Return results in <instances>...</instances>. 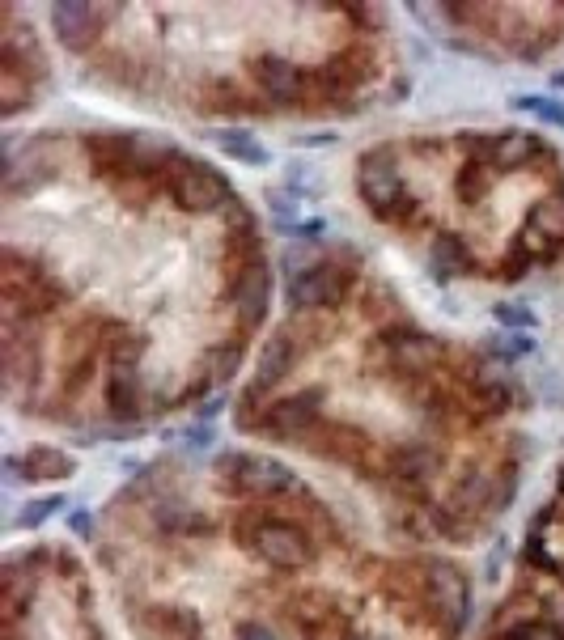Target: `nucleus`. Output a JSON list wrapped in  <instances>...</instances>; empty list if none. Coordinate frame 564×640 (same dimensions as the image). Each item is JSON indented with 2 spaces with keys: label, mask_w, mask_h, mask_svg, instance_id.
I'll return each instance as SVG.
<instances>
[{
  "label": "nucleus",
  "mask_w": 564,
  "mask_h": 640,
  "mask_svg": "<svg viewBox=\"0 0 564 640\" xmlns=\"http://www.w3.org/2000/svg\"><path fill=\"white\" fill-rule=\"evenodd\" d=\"M234 535L259 564L280 568V573H293V568L319 560V543H314L310 526L285 518V513H246Z\"/></svg>",
  "instance_id": "obj_1"
},
{
  "label": "nucleus",
  "mask_w": 564,
  "mask_h": 640,
  "mask_svg": "<svg viewBox=\"0 0 564 640\" xmlns=\"http://www.w3.org/2000/svg\"><path fill=\"white\" fill-rule=\"evenodd\" d=\"M357 191L365 208L374 212L378 221H395V225H408V221H420L416 212V200L403 187V174L395 170V153L391 149H369L361 157V170H357Z\"/></svg>",
  "instance_id": "obj_2"
},
{
  "label": "nucleus",
  "mask_w": 564,
  "mask_h": 640,
  "mask_svg": "<svg viewBox=\"0 0 564 640\" xmlns=\"http://www.w3.org/2000/svg\"><path fill=\"white\" fill-rule=\"evenodd\" d=\"M145 407V373H140V344L132 331L115 327L107 352V412L119 424H132Z\"/></svg>",
  "instance_id": "obj_3"
},
{
  "label": "nucleus",
  "mask_w": 564,
  "mask_h": 640,
  "mask_svg": "<svg viewBox=\"0 0 564 640\" xmlns=\"http://www.w3.org/2000/svg\"><path fill=\"white\" fill-rule=\"evenodd\" d=\"M217 467H221L225 488L238 492V496H255V501H285V496H306L302 479H297L289 467L272 462V458H259V454H225Z\"/></svg>",
  "instance_id": "obj_4"
},
{
  "label": "nucleus",
  "mask_w": 564,
  "mask_h": 640,
  "mask_svg": "<svg viewBox=\"0 0 564 640\" xmlns=\"http://www.w3.org/2000/svg\"><path fill=\"white\" fill-rule=\"evenodd\" d=\"M352 289H357V272H352L348 263L323 259V263H310L306 272H297L289 280L285 301H289L293 314H302V310L319 314V310H340Z\"/></svg>",
  "instance_id": "obj_5"
},
{
  "label": "nucleus",
  "mask_w": 564,
  "mask_h": 640,
  "mask_svg": "<svg viewBox=\"0 0 564 640\" xmlns=\"http://www.w3.org/2000/svg\"><path fill=\"white\" fill-rule=\"evenodd\" d=\"M323 386H310V390H297V395L285 399H272V407L259 416L255 433L272 437V441H310L314 433L323 429Z\"/></svg>",
  "instance_id": "obj_6"
},
{
  "label": "nucleus",
  "mask_w": 564,
  "mask_h": 640,
  "mask_svg": "<svg viewBox=\"0 0 564 640\" xmlns=\"http://www.w3.org/2000/svg\"><path fill=\"white\" fill-rule=\"evenodd\" d=\"M420 581V607L429 611L433 624H442V632H458L467 624V581L454 564L429 560L425 573H416Z\"/></svg>",
  "instance_id": "obj_7"
},
{
  "label": "nucleus",
  "mask_w": 564,
  "mask_h": 640,
  "mask_svg": "<svg viewBox=\"0 0 564 640\" xmlns=\"http://www.w3.org/2000/svg\"><path fill=\"white\" fill-rule=\"evenodd\" d=\"M378 348L391 369H399L403 378H429V373L446 361V344L437 335L420 331V327H391L378 335Z\"/></svg>",
  "instance_id": "obj_8"
},
{
  "label": "nucleus",
  "mask_w": 564,
  "mask_h": 640,
  "mask_svg": "<svg viewBox=\"0 0 564 640\" xmlns=\"http://www.w3.org/2000/svg\"><path fill=\"white\" fill-rule=\"evenodd\" d=\"M162 191L170 195V204L179 212H213L229 200V187L217 170H208L200 162H191V157H179V162L170 166Z\"/></svg>",
  "instance_id": "obj_9"
},
{
  "label": "nucleus",
  "mask_w": 564,
  "mask_h": 640,
  "mask_svg": "<svg viewBox=\"0 0 564 640\" xmlns=\"http://www.w3.org/2000/svg\"><path fill=\"white\" fill-rule=\"evenodd\" d=\"M446 467V454L437 441H412V446H399L386 462V479L399 496H425L433 488L437 471Z\"/></svg>",
  "instance_id": "obj_10"
},
{
  "label": "nucleus",
  "mask_w": 564,
  "mask_h": 640,
  "mask_svg": "<svg viewBox=\"0 0 564 640\" xmlns=\"http://www.w3.org/2000/svg\"><path fill=\"white\" fill-rule=\"evenodd\" d=\"M119 9L111 5H81V0H68V5H51V30L68 51H94L102 39V26L115 22Z\"/></svg>",
  "instance_id": "obj_11"
},
{
  "label": "nucleus",
  "mask_w": 564,
  "mask_h": 640,
  "mask_svg": "<svg viewBox=\"0 0 564 640\" xmlns=\"http://www.w3.org/2000/svg\"><path fill=\"white\" fill-rule=\"evenodd\" d=\"M463 149L475 153V162H484L488 170H522V166H531L535 157L543 153V145L531 136V132H522V128H509V132H492V136H463Z\"/></svg>",
  "instance_id": "obj_12"
},
{
  "label": "nucleus",
  "mask_w": 564,
  "mask_h": 640,
  "mask_svg": "<svg viewBox=\"0 0 564 640\" xmlns=\"http://www.w3.org/2000/svg\"><path fill=\"white\" fill-rule=\"evenodd\" d=\"M229 306H234L242 327H259L263 318H268V306H272L268 263L255 259V263H246V268H238L234 276H229Z\"/></svg>",
  "instance_id": "obj_13"
},
{
  "label": "nucleus",
  "mask_w": 564,
  "mask_h": 640,
  "mask_svg": "<svg viewBox=\"0 0 564 640\" xmlns=\"http://www.w3.org/2000/svg\"><path fill=\"white\" fill-rule=\"evenodd\" d=\"M251 77L259 85V94L276 102V106H293L306 94V73L285 56H255L251 60Z\"/></svg>",
  "instance_id": "obj_14"
},
{
  "label": "nucleus",
  "mask_w": 564,
  "mask_h": 640,
  "mask_svg": "<svg viewBox=\"0 0 564 640\" xmlns=\"http://www.w3.org/2000/svg\"><path fill=\"white\" fill-rule=\"evenodd\" d=\"M314 454H323L331 462H344V467H369V437L352 424H323L319 433L310 437Z\"/></svg>",
  "instance_id": "obj_15"
},
{
  "label": "nucleus",
  "mask_w": 564,
  "mask_h": 640,
  "mask_svg": "<svg viewBox=\"0 0 564 640\" xmlns=\"http://www.w3.org/2000/svg\"><path fill=\"white\" fill-rule=\"evenodd\" d=\"M293 361H297V340H293V331H276L272 340L263 344V352H259L255 382H259V386H268V390H276L280 382L289 378Z\"/></svg>",
  "instance_id": "obj_16"
},
{
  "label": "nucleus",
  "mask_w": 564,
  "mask_h": 640,
  "mask_svg": "<svg viewBox=\"0 0 564 640\" xmlns=\"http://www.w3.org/2000/svg\"><path fill=\"white\" fill-rule=\"evenodd\" d=\"M369 77H374V64H369L365 51H340V56H327V64L319 68V81L331 94L357 90V85H365Z\"/></svg>",
  "instance_id": "obj_17"
},
{
  "label": "nucleus",
  "mask_w": 564,
  "mask_h": 640,
  "mask_svg": "<svg viewBox=\"0 0 564 640\" xmlns=\"http://www.w3.org/2000/svg\"><path fill=\"white\" fill-rule=\"evenodd\" d=\"M140 624H145L157 640H200V615L191 607H149L140 615Z\"/></svg>",
  "instance_id": "obj_18"
},
{
  "label": "nucleus",
  "mask_w": 564,
  "mask_h": 640,
  "mask_svg": "<svg viewBox=\"0 0 564 640\" xmlns=\"http://www.w3.org/2000/svg\"><path fill=\"white\" fill-rule=\"evenodd\" d=\"M526 229H535L543 242H552L560 251L564 246V187L531 204V212H526Z\"/></svg>",
  "instance_id": "obj_19"
},
{
  "label": "nucleus",
  "mask_w": 564,
  "mask_h": 640,
  "mask_svg": "<svg viewBox=\"0 0 564 640\" xmlns=\"http://www.w3.org/2000/svg\"><path fill=\"white\" fill-rule=\"evenodd\" d=\"M30 102H34V77L0 68V111H5V119H13L17 111H26Z\"/></svg>",
  "instance_id": "obj_20"
},
{
  "label": "nucleus",
  "mask_w": 564,
  "mask_h": 640,
  "mask_svg": "<svg viewBox=\"0 0 564 640\" xmlns=\"http://www.w3.org/2000/svg\"><path fill=\"white\" fill-rule=\"evenodd\" d=\"M22 462H26V475L30 479H64V475H73V458L60 454V450H51V446H34Z\"/></svg>",
  "instance_id": "obj_21"
},
{
  "label": "nucleus",
  "mask_w": 564,
  "mask_h": 640,
  "mask_svg": "<svg viewBox=\"0 0 564 640\" xmlns=\"http://www.w3.org/2000/svg\"><path fill=\"white\" fill-rule=\"evenodd\" d=\"M497 636L501 640H564V628L552 615H526V619H509V628Z\"/></svg>",
  "instance_id": "obj_22"
},
{
  "label": "nucleus",
  "mask_w": 564,
  "mask_h": 640,
  "mask_svg": "<svg viewBox=\"0 0 564 640\" xmlns=\"http://www.w3.org/2000/svg\"><path fill=\"white\" fill-rule=\"evenodd\" d=\"M433 268L442 276H454V272H467V246L458 234H437L433 242Z\"/></svg>",
  "instance_id": "obj_23"
},
{
  "label": "nucleus",
  "mask_w": 564,
  "mask_h": 640,
  "mask_svg": "<svg viewBox=\"0 0 564 640\" xmlns=\"http://www.w3.org/2000/svg\"><path fill=\"white\" fill-rule=\"evenodd\" d=\"M217 145H221L225 157H238V162H246V166H263V162H268L263 145H259V140H251L246 132H221Z\"/></svg>",
  "instance_id": "obj_24"
},
{
  "label": "nucleus",
  "mask_w": 564,
  "mask_h": 640,
  "mask_svg": "<svg viewBox=\"0 0 564 640\" xmlns=\"http://www.w3.org/2000/svg\"><path fill=\"white\" fill-rule=\"evenodd\" d=\"M492 183H497V170H488L484 162H475V157H471V162L463 166V174H458V195H463L467 204H475Z\"/></svg>",
  "instance_id": "obj_25"
},
{
  "label": "nucleus",
  "mask_w": 564,
  "mask_h": 640,
  "mask_svg": "<svg viewBox=\"0 0 564 640\" xmlns=\"http://www.w3.org/2000/svg\"><path fill=\"white\" fill-rule=\"evenodd\" d=\"M208 365H213L217 378H229L238 365H242V340H229L221 348H213V357H208Z\"/></svg>",
  "instance_id": "obj_26"
},
{
  "label": "nucleus",
  "mask_w": 564,
  "mask_h": 640,
  "mask_svg": "<svg viewBox=\"0 0 564 640\" xmlns=\"http://www.w3.org/2000/svg\"><path fill=\"white\" fill-rule=\"evenodd\" d=\"M518 106L522 111H531V115H539V119H548V123H556V128H564V102H556V98H518Z\"/></svg>",
  "instance_id": "obj_27"
},
{
  "label": "nucleus",
  "mask_w": 564,
  "mask_h": 640,
  "mask_svg": "<svg viewBox=\"0 0 564 640\" xmlns=\"http://www.w3.org/2000/svg\"><path fill=\"white\" fill-rule=\"evenodd\" d=\"M64 501L60 496H43V501H30V509H22V518H17V526H26V530H34V526H43L51 513H56Z\"/></svg>",
  "instance_id": "obj_28"
},
{
  "label": "nucleus",
  "mask_w": 564,
  "mask_h": 640,
  "mask_svg": "<svg viewBox=\"0 0 564 640\" xmlns=\"http://www.w3.org/2000/svg\"><path fill=\"white\" fill-rule=\"evenodd\" d=\"M492 314H497V323H505V327H535V314L526 306H514V301H501Z\"/></svg>",
  "instance_id": "obj_29"
},
{
  "label": "nucleus",
  "mask_w": 564,
  "mask_h": 640,
  "mask_svg": "<svg viewBox=\"0 0 564 640\" xmlns=\"http://www.w3.org/2000/svg\"><path fill=\"white\" fill-rule=\"evenodd\" d=\"M234 640H276L268 624H259V619H246V624H238Z\"/></svg>",
  "instance_id": "obj_30"
},
{
  "label": "nucleus",
  "mask_w": 564,
  "mask_h": 640,
  "mask_svg": "<svg viewBox=\"0 0 564 640\" xmlns=\"http://www.w3.org/2000/svg\"><path fill=\"white\" fill-rule=\"evenodd\" d=\"M560 496H564V467H560Z\"/></svg>",
  "instance_id": "obj_31"
}]
</instances>
